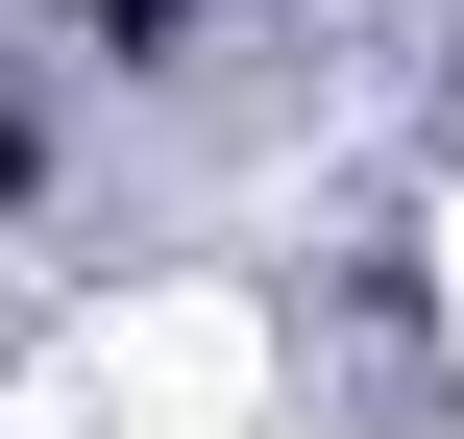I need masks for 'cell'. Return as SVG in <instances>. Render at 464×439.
Segmentation results:
<instances>
[{
	"label": "cell",
	"mask_w": 464,
	"mask_h": 439,
	"mask_svg": "<svg viewBox=\"0 0 464 439\" xmlns=\"http://www.w3.org/2000/svg\"><path fill=\"white\" fill-rule=\"evenodd\" d=\"M24 171H49V147H24V98H0V196H24Z\"/></svg>",
	"instance_id": "obj_2"
},
{
	"label": "cell",
	"mask_w": 464,
	"mask_h": 439,
	"mask_svg": "<svg viewBox=\"0 0 464 439\" xmlns=\"http://www.w3.org/2000/svg\"><path fill=\"white\" fill-rule=\"evenodd\" d=\"M73 24H98V49H171V24H196V0H73Z\"/></svg>",
	"instance_id": "obj_1"
}]
</instances>
